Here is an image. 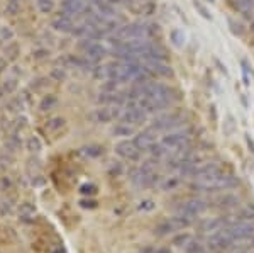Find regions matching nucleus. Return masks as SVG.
Here are the masks:
<instances>
[{"mask_svg":"<svg viewBox=\"0 0 254 253\" xmlns=\"http://www.w3.org/2000/svg\"><path fill=\"white\" fill-rule=\"evenodd\" d=\"M148 2H149V0H148Z\"/></svg>","mask_w":254,"mask_h":253,"instance_id":"a878e982","label":"nucleus"},{"mask_svg":"<svg viewBox=\"0 0 254 253\" xmlns=\"http://www.w3.org/2000/svg\"><path fill=\"white\" fill-rule=\"evenodd\" d=\"M155 250H153V248H144V250H141L139 253H153Z\"/></svg>","mask_w":254,"mask_h":253,"instance_id":"b1692460","label":"nucleus"},{"mask_svg":"<svg viewBox=\"0 0 254 253\" xmlns=\"http://www.w3.org/2000/svg\"><path fill=\"white\" fill-rule=\"evenodd\" d=\"M237 183H239V180L234 177L232 174L224 172L222 175L210 180H193V182L190 183V187L193 190H198V192L209 194V192H222V190L234 189Z\"/></svg>","mask_w":254,"mask_h":253,"instance_id":"f257e3e1","label":"nucleus"},{"mask_svg":"<svg viewBox=\"0 0 254 253\" xmlns=\"http://www.w3.org/2000/svg\"><path fill=\"white\" fill-rule=\"evenodd\" d=\"M115 151L126 160H130V162H139L141 160V149L134 145V141H121V143L115 146Z\"/></svg>","mask_w":254,"mask_h":253,"instance_id":"1a4fd4ad","label":"nucleus"},{"mask_svg":"<svg viewBox=\"0 0 254 253\" xmlns=\"http://www.w3.org/2000/svg\"><path fill=\"white\" fill-rule=\"evenodd\" d=\"M139 209L141 211H153V209H155V202H153V201H142V202H139Z\"/></svg>","mask_w":254,"mask_h":253,"instance_id":"6ab92c4d","label":"nucleus"},{"mask_svg":"<svg viewBox=\"0 0 254 253\" xmlns=\"http://www.w3.org/2000/svg\"><path fill=\"white\" fill-rule=\"evenodd\" d=\"M209 2H215V0H209Z\"/></svg>","mask_w":254,"mask_h":253,"instance_id":"393cba45","label":"nucleus"},{"mask_svg":"<svg viewBox=\"0 0 254 253\" xmlns=\"http://www.w3.org/2000/svg\"><path fill=\"white\" fill-rule=\"evenodd\" d=\"M224 172H225L224 168L217 163H202L195 168L191 177H193V180H210V179H215V177H219V175H222Z\"/></svg>","mask_w":254,"mask_h":253,"instance_id":"0eeeda50","label":"nucleus"},{"mask_svg":"<svg viewBox=\"0 0 254 253\" xmlns=\"http://www.w3.org/2000/svg\"><path fill=\"white\" fill-rule=\"evenodd\" d=\"M153 253H171V250L166 248V247H161V248H156V250L153 252Z\"/></svg>","mask_w":254,"mask_h":253,"instance_id":"4be33fe9","label":"nucleus"},{"mask_svg":"<svg viewBox=\"0 0 254 253\" xmlns=\"http://www.w3.org/2000/svg\"><path fill=\"white\" fill-rule=\"evenodd\" d=\"M82 204V208H95L97 206V202H94V201H83V202H80Z\"/></svg>","mask_w":254,"mask_h":253,"instance_id":"412c9836","label":"nucleus"},{"mask_svg":"<svg viewBox=\"0 0 254 253\" xmlns=\"http://www.w3.org/2000/svg\"><path fill=\"white\" fill-rule=\"evenodd\" d=\"M115 134H119V136H130L134 131L132 128H129V126H117V128L114 129Z\"/></svg>","mask_w":254,"mask_h":253,"instance_id":"dca6fc26","label":"nucleus"},{"mask_svg":"<svg viewBox=\"0 0 254 253\" xmlns=\"http://www.w3.org/2000/svg\"><path fill=\"white\" fill-rule=\"evenodd\" d=\"M185 116L180 110H171V112H161L159 116H156V119L153 121V126L156 131H175L180 126L183 124Z\"/></svg>","mask_w":254,"mask_h":253,"instance_id":"20e7f679","label":"nucleus"},{"mask_svg":"<svg viewBox=\"0 0 254 253\" xmlns=\"http://www.w3.org/2000/svg\"><path fill=\"white\" fill-rule=\"evenodd\" d=\"M178 177H180V175H171V177L164 179L163 182H161V189H163V190H173V189H176V187L180 185V182H182V180H180Z\"/></svg>","mask_w":254,"mask_h":253,"instance_id":"ddd939ff","label":"nucleus"},{"mask_svg":"<svg viewBox=\"0 0 254 253\" xmlns=\"http://www.w3.org/2000/svg\"><path fill=\"white\" fill-rule=\"evenodd\" d=\"M195 223V217H190V216H185V214H180L176 213L175 216L168 217V219L161 221L159 224L155 228V235L158 236H168V235H173L176 231H182V229L188 228Z\"/></svg>","mask_w":254,"mask_h":253,"instance_id":"7ed1b4c3","label":"nucleus"},{"mask_svg":"<svg viewBox=\"0 0 254 253\" xmlns=\"http://www.w3.org/2000/svg\"><path fill=\"white\" fill-rule=\"evenodd\" d=\"M126 119L129 122H134V124H139L146 119V110L142 107H132V109L127 110Z\"/></svg>","mask_w":254,"mask_h":253,"instance_id":"9b49d317","label":"nucleus"},{"mask_svg":"<svg viewBox=\"0 0 254 253\" xmlns=\"http://www.w3.org/2000/svg\"><path fill=\"white\" fill-rule=\"evenodd\" d=\"M191 134L193 131L191 129H175V131H169L166 136L161 138L159 143L163 145L164 149L168 151V156L173 155L176 151H182V149L190 146L191 141Z\"/></svg>","mask_w":254,"mask_h":253,"instance_id":"f03ea898","label":"nucleus"},{"mask_svg":"<svg viewBox=\"0 0 254 253\" xmlns=\"http://www.w3.org/2000/svg\"><path fill=\"white\" fill-rule=\"evenodd\" d=\"M236 221V216H219V217H210V219H205L200 223V231L203 233H217L221 231V229L227 228V226H230Z\"/></svg>","mask_w":254,"mask_h":253,"instance_id":"423d86ee","label":"nucleus"},{"mask_svg":"<svg viewBox=\"0 0 254 253\" xmlns=\"http://www.w3.org/2000/svg\"><path fill=\"white\" fill-rule=\"evenodd\" d=\"M158 141V131L155 128H148L134 138V145L141 149V151H149L151 146Z\"/></svg>","mask_w":254,"mask_h":253,"instance_id":"6e6552de","label":"nucleus"},{"mask_svg":"<svg viewBox=\"0 0 254 253\" xmlns=\"http://www.w3.org/2000/svg\"><path fill=\"white\" fill-rule=\"evenodd\" d=\"M193 7L198 10L200 14H202V17H205V19H212V17H210V14H209V10H207L205 7H203L202 3L198 2V0H193Z\"/></svg>","mask_w":254,"mask_h":253,"instance_id":"a211bd4d","label":"nucleus"},{"mask_svg":"<svg viewBox=\"0 0 254 253\" xmlns=\"http://www.w3.org/2000/svg\"><path fill=\"white\" fill-rule=\"evenodd\" d=\"M210 208V204L205 201V199H188V201L182 202V204L176 208V213L185 214V216H190L197 219L198 216H202L207 209Z\"/></svg>","mask_w":254,"mask_h":253,"instance_id":"39448f33","label":"nucleus"},{"mask_svg":"<svg viewBox=\"0 0 254 253\" xmlns=\"http://www.w3.org/2000/svg\"><path fill=\"white\" fill-rule=\"evenodd\" d=\"M149 73L156 75V76H173L171 67L163 60H149Z\"/></svg>","mask_w":254,"mask_h":253,"instance_id":"9d476101","label":"nucleus"},{"mask_svg":"<svg viewBox=\"0 0 254 253\" xmlns=\"http://www.w3.org/2000/svg\"><path fill=\"white\" fill-rule=\"evenodd\" d=\"M229 26H230V31H232L236 36H242L244 34V29H242V24L236 22L234 19H229Z\"/></svg>","mask_w":254,"mask_h":253,"instance_id":"2eb2a0df","label":"nucleus"},{"mask_svg":"<svg viewBox=\"0 0 254 253\" xmlns=\"http://www.w3.org/2000/svg\"><path fill=\"white\" fill-rule=\"evenodd\" d=\"M237 221H253L254 223V206H248V208L241 209L239 213L236 214Z\"/></svg>","mask_w":254,"mask_h":253,"instance_id":"f8f14e48","label":"nucleus"},{"mask_svg":"<svg viewBox=\"0 0 254 253\" xmlns=\"http://www.w3.org/2000/svg\"><path fill=\"white\" fill-rule=\"evenodd\" d=\"M32 216H34V211L29 208V206H24L21 211V217L24 221H32Z\"/></svg>","mask_w":254,"mask_h":253,"instance_id":"f3484780","label":"nucleus"},{"mask_svg":"<svg viewBox=\"0 0 254 253\" xmlns=\"http://www.w3.org/2000/svg\"><path fill=\"white\" fill-rule=\"evenodd\" d=\"M97 192V189H95L94 185H83L82 187V194H95Z\"/></svg>","mask_w":254,"mask_h":253,"instance_id":"aec40b11","label":"nucleus"},{"mask_svg":"<svg viewBox=\"0 0 254 253\" xmlns=\"http://www.w3.org/2000/svg\"><path fill=\"white\" fill-rule=\"evenodd\" d=\"M169 37H171L173 44L176 46V48H182L185 44V33L180 29H173L171 33H169Z\"/></svg>","mask_w":254,"mask_h":253,"instance_id":"4468645a","label":"nucleus"},{"mask_svg":"<svg viewBox=\"0 0 254 253\" xmlns=\"http://www.w3.org/2000/svg\"><path fill=\"white\" fill-rule=\"evenodd\" d=\"M232 253H254V250H234Z\"/></svg>","mask_w":254,"mask_h":253,"instance_id":"5701e85b","label":"nucleus"}]
</instances>
